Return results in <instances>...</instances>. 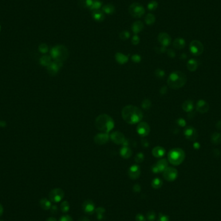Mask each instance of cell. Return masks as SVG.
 <instances>
[{
    "instance_id": "1",
    "label": "cell",
    "mask_w": 221,
    "mask_h": 221,
    "mask_svg": "<svg viewBox=\"0 0 221 221\" xmlns=\"http://www.w3.org/2000/svg\"><path fill=\"white\" fill-rule=\"evenodd\" d=\"M122 116L125 122L129 124H134L141 121L143 118V113L138 107L129 105L123 108Z\"/></svg>"
},
{
    "instance_id": "2",
    "label": "cell",
    "mask_w": 221,
    "mask_h": 221,
    "mask_svg": "<svg viewBox=\"0 0 221 221\" xmlns=\"http://www.w3.org/2000/svg\"><path fill=\"white\" fill-rule=\"evenodd\" d=\"M95 126L99 131L108 133L114 128V122L113 119L108 114H102L95 120Z\"/></svg>"
},
{
    "instance_id": "3",
    "label": "cell",
    "mask_w": 221,
    "mask_h": 221,
    "mask_svg": "<svg viewBox=\"0 0 221 221\" xmlns=\"http://www.w3.org/2000/svg\"><path fill=\"white\" fill-rule=\"evenodd\" d=\"M187 82V76L181 71H175L171 73L168 78V85L173 89L182 87Z\"/></svg>"
},
{
    "instance_id": "4",
    "label": "cell",
    "mask_w": 221,
    "mask_h": 221,
    "mask_svg": "<svg viewBox=\"0 0 221 221\" xmlns=\"http://www.w3.org/2000/svg\"><path fill=\"white\" fill-rule=\"evenodd\" d=\"M69 56V53L67 48L62 45L54 46L51 50V56L54 61L63 62L68 58Z\"/></svg>"
},
{
    "instance_id": "5",
    "label": "cell",
    "mask_w": 221,
    "mask_h": 221,
    "mask_svg": "<svg viewBox=\"0 0 221 221\" xmlns=\"http://www.w3.org/2000/svg\"><path fill=\"white\" fill-rule=\"evenodd\" d=\"M185 157L184 151L180 148L172 149L169 151L168 155L169 162L174 165L181 164L185 159Z\"/></svg>"
},
{
    "instance_id": "6",
    "label": "cell",
    "mask_w": 221,
    "mask_h": 221,
    "mask_svg": "<svg viewBox=\"0 0 221 221\" xmlns=\"http://www.w3.org/2000/svg\"><path fill=\"white\" fill-rule=\"evenodd\" d=\"M145 8L138 3H134L130 5L129 12L134 18H141L145 14Z\"/></svg>"
},
{
    "instance_id": "7",
    "label": "cell",
    "mask_w": 221,
    "mask_h": 221,
    "mask_svg": "<svg viewBox=\"0 0 221 221\" xmlns=\"http://www.w3.org/2000/svg\"><path fill=\"white\" fill-rule=\"evenodd\" d=\"M189 50L194 56H200L204 51V46L202 43L198 40H193L189 45Z\"/></svg>"
},
{
    "instance_id": "8",
    "label": "cell",
    "mask_w": 221,
    "mask_h": 221,
    "mask_svg": "<svg viewBox=\"0 0 221 221\" xmlns=\"http://www.w3.org/2000/svg\"><path fill=\"white\" fill-rule=\"evenodd\" d=\"M65 193L60 188H55L51 190L49 193V197L51 201L54 202H59L63 199Z\"/></svg>"
},
{
    "instance_id": "9",
    "label": "cell",
    "mask_w": 221,
    "mask_h": 221,
    "mask_svg": "<svg viewBox=\"0 0 221 221\" xmlns=\"http://www.w3.org/2000/svg\"><path fill=\"white\" fill-rule=\"evenodd\" d=\"M163 176L165 180L169 182H173L177 179L178 177L177 170L172 167H168L163 172Z\"/></svg>"
},
{
    "instance_id": "10",
    "label": "cell",
    "mask_w": 221,
    "mask_h": 221,
    "mask_svg": "<svg viewBox=\"0 0 221 221\" xmlns=\"http://www.w3.org/2000/svg\"><path fill=\"white\" fill-rule=\"evenodd\" d=\"M168 163L166 159H160L151 167V171L154 173H161L168 168Z\"/></svg>"
},
{
    "instance_id": "11",
    "label": "cell",
    "mask_w": 221,
    "mask_h": 221,
    "mask_svg": "<svg viewBox=\"0 0 221 221\" xmlns=\"http://www.w3.org/2000/svg\"><path fill=\"white\" fill-rule=\"evenodd\" d=\"M137 131L141 137H146L150 133V127L147 122H142L137 125Z\"/></svg>"
},
{
    "instance_id": "12",
    "label": "cell",
    "mask_w": 221,
    "mask_h": 221,
    "mask_svg": "<svg viewBox=\"0 0 221 221\" xmlns=\"http://www.w3.org/2000/svg\"><path fill=\"white\" fill-rule=\"evenodd\" d=\"M184 134L185 138L191 140V141H195L198 137L197 130L192 126H189L185 128L184 131Z\"/></svg>"
},
{
    "instance_id": "13",
    "label": "cell",
    "mask_w": 221,
    "mask_h": 221,
    "mask_svg": "<svg viewBox=\"0 0 221 221\" xmlns=\"http://www.w3.org/2000/svg\"><path fill=\"white\" fill-rule=\"evenodd\" d=\"M62 65L63 62H61L54 61V62H51L47 66V72L51 75H56Z\"/></svg>"
},
{
    "instance_id": "14",
    "label": "cell",
    "mask_w": 221,
    "mask_h": 221,
    "mask_svg": "<svg viewBox=\"0 0 221 221\" xmlns=\"http://www.w3.org/2000/svg\"><path fill=\"white\" fill-rule=\"evenodd\" d=\"M140 173H141V169L139 165L134 164L131 166L128 170V175L130 178L133 180L137 179L139 178Z\"/></svg>"
},
{
    "instance_id": "15",
    "label": "cell",
    "mask_w": 221,
    "mask_h": 221,
    "mask_svg": "<svg viewBox=\"0 0 221 221\" xmlns=\"http://www.w3.org/2000/svg\"><path fill=\"white\" fill-rule=\"evenodd\" d=\"M109 137L110 140L117 144H122L125 140L124 134L120 131H114L111 133Z\"/></svg>"
},
{
    "instance_id": "16",
    "label": "cell",
    "mask_w": 221,
    "mask_h": 221,
    "mask_svg": "<svg viewBox=\"0 0 221 221\" xmlns=\"http://www.w3.org/2000/svg\"><path fill=\"white\" fill-rule=\"evenodd\" d=\"M82 208L85 213L88 215H92L95 212V206L92 200H87L83 203Z\"/></svg>"
},
{
    "instance_id": "17",
    "label": "cell",
    "mask_w": 221,
    "mask_h": 221,
    "mask_svg": "<svg viewBox=\"0 0 221 221\" xmlns=\"http://www.w3.org/2000/svg\"><path fill=\"white\" fill-rule=\"evenodd\" d=\"M109 138L108 133H100L94 137V141L98 145H104L109 141Z\"/></svg>"
},
{
    "instance_id": "18",
    "label": "cell",
    "mask_w": 221,
    "mask_h": 221,
    "mask_svg": "<svg viewBox=\"0 0 221 221\" xmlns=\"http://www.w3.org/2000/svg\"><path fill=\"white\" fill-rule=\"evenodd\" d=\"M158 40L159 43L162 45L163 47H167L169 46L171 42H172V38H171L170 36L165 32H161L158 34Z\"/></svg>"
},
{
    "instance_id": "19",
    "label": "cell",
    "mask_w": 221,
    "mask_h": 221,
    "mask_svg": "<svg viewBox=\"0 0 221 221\" xmlns=\"http://www.w3.org/2000/svg\"><path fill=\"white\" fill-rule=\"evenodd\" d=\"M209 109V105L208 102L204 100H199L196 105V109L198 112L200 113H206L208 111Z\"/></svg>"
},
{
    "instance_id": "20",
    "label": "cell",
    "mask_w": 221,
    "mask_h": 221,
    "mask_svg": "<svg viewBox=\"0 0 221 221\" xmlns=\"http://www.w3.org/2000/svg\"><path fill=\"white\" fill-rule=\"evenodd\" d=\"M92 17L96 22H102L105 19V15L103 11L100 10H95L93 11Z\"/></svg>"
},
{
    "instance_id": "21",
    "label": "cell",
    "mask_w": 221,
    "mask_h": 221,
    "mask_svg": "<svg viewBox=\"0 0 221 221\" xmlns=\"http://www.w3.org/2000/svg\"><path fill=\"white\" fill-rule=\"evenodd\" d=\"M165 153V150L163 147L156 146L152 150V154L155 157L161 158L164 156Z\"/></svg>"
},
{
    "instance_id": "22",
    "label": "cell",
    "mask_w": 221,
    "mask_h": 221,
    "mask_svg": "<svg viewBox=\"0 0 221 221\" xmlns=\"http://www.w3.org/2000/svg\"><path fill=\"white\" fill-rule=\"evenodd\" d=\"M144 28V23L141 21L134 22L131 26V29L134 34H138L142 31Z\"/></svg>"
},
{
    "instance_id": "23",
    "label": "cell",
    "mask_w": 221,
    "mask_h": 221,
    "mask_svg": "<svg viewBox=\"0 0 221 221\" xmlns=\"http://www.w3.org/2000/svg\"><path fill=\"white\" fill-rule=\"evenodd\" d=\"M120 154L123 158L127 159L132 155V151L128 146H123L120 150Z\"/></svg>"
},
{
    "instance_id": "24",
    "label": "cell",
    "mask_w": 221,
    "mask_h": 221,
    "mask_svg": "<svg viewBox=\"0 0 221 221\" xmlns=\"http://www.w3.org/2000/svg\"><path fill=\"white\" fill-rule=\"evenodd\" d=\"M115 59L117 60V62L118 63L123 65L127 62L129 58L127 56H126V55H124L121 53H117L115 54Z\"/></svg>"
},
{
    "instance_id": "25",
    "label": "cell",
    "mask_w": 221,
    "mask_h": 221,
    "mask_svg": "<svg viewBox=\"0 0 221 221\" xmlns=\"http://www.w3.org/2000/svg\"><path fill=\"white\" fill-rule=\"evenodd\" d=\"M182 109L185 112H192L193 107H194V105H193V102L192 100H185V102H184V103L182 104Z\"/></svg>"
},
{
    "instance_id": "26",
    "label": "cell",
    "mask_w": 221,
    "mask_h": 221,
    "mask_svg": "<svg viewBox=\"0 0 221 221\" xmlns=\"http://www.w3.org/2000/svg\"><path fill=\"white\" fill-rule=\"evenodd\" d=\"M199 63L197 60L195 59H191L187 63V68L189 71H195L197 69Z\"/></svg>"
},
{
    "instance_id": "27",
    "label": "cell",
    "mask_w": 221,
    "mask_h": 221,
    "mask_svg": "<svg viewBox=\"0 0 221 221\" xmlns=\"http://www.w3.org/2000/svg\"><path fill=\"white\" fill-rule=\"evenodd\" d=\"M39 204H40V206H41V208L44 210H49L51 209V208L52 206L51 200H49L46 198H43L40 200Z\"/></svg>"
},
{
    "instance_id": "28",
    "label": "cell",
    "mask_w": 221,
    "mask_h": 221,
    "mask_svg": "<svg viewBox=\"0 0 221 221\" xmlns=\"http://www.w3.org/2000/svg\"><path fill=\"white\" fill-rule=\"evenodd\" d=\"M173 47L177 49H182L185 47V40L182 38H177L175 39V41L173 42Z\"/></svg>"
},
{
    "instance_id": "29",
    "label": "cell",
    "mask_w": 221,
    "mask_h": 221,
    "mask_svg": "<svg viewBox=\"0 0 221 221\" xmlns=\"http://www.w3.org/2000/svg\"><path fill=\"white\" fill-rule=\"evenodd\" d=\"M102 11L107 14H112L115 11V8L111 4H107L103 6Z\"/></svg>"
},
{
    "instance_id": "30",
    "label": "cell",
    "mask_w": 221,
    "mask_h": 221,
    "mask_svg": "<svg viewBox=\"0 0 221 221\" xmlns=\"http://www.w3.org/2000/svg\"><path fill=\"white\" fill-rule=\"evenodd\" d=\"M93 0H79L78 5L82 8L90 9L93 4Z\"/></svg>"
},
{
    "instance_id": "31",
    "label": "cell",
    "mask_w": 221,
    "mask_h": 221,
    "mask_svg": "<svg viewBox=\"0 0 221 221\" xmlns=\"http://www.w3.org/2000/svg\"><path fill=\"white\" fill-rule=\"evenodd\" d=\"M39 63L43 66H48V65L51 63V57L47 56V55H45L43 56L39 59Z\"/></svg>"
},
{
    "instance_id": "32",
    "label": "cell",
    "mask_w": 221,
    "mask_h": 221,
    "mask_svg": "<svg viewBox=\"0 0 221 221\" xmlns=\"http://www.w3.org/2000/svg\"><path fill=\"white\" fill-rule=\"evenodd\" d=\"M212 142L214 144H219L221 143V134L219 133H214L211 137Z\"/></svg>"
},
{
    "instance_id": "33",
    "label": "cell",
    "mask_w": 221,
    "mask_h": 221,
    "mask_svg": "<svg viewBox=\"0 0 221 221\" xmlns=\"http://www.w3.org/2000/svg\"><path fill=\"white\" fill-rule=\"evenodd\" d=\"M163 184V182L162 181V180L159 178H154L152 182H151V186L154 188V189H159L162 187V185Z\"/></svg>"
},
{
    "instance_id": "34",
    "label": "cell",
    "mask_w": 221,
    "mask_h": 221,
    "mask_svg": "<svg viewBox=\"0 0 221 221\" xmlns=\"http://www.w3.org/2000/svg\"><path fill=\"white\" fill-rule=\"evenodd\" d=\"M145 22L148 25H151L155 22V16L153 14H148L145 17Z\"/></svg>"
},
{
    "instance_id": "35",
    "label": "cell",
    "mask_w": 221,
    "mask_h": 221,
    "mask_svg": "<svg viewBox=\"0 0 221 221\" xmlns=\"http://www.w3.org/2000/svg\"><path fill=\"white\" fill-rule=\"evenodd\" d=\"M105 210L102 207H99L95 209V212L97 214V217L98 220H102L104 218Z\"/></svg>"
},
{
    "instance_id": "36",
    "label": "cell",
    "mask_w": 221,
    "mask_h": 221,
    "mask_svg": "<svg viewBox=\"0 0 221 221\" xmlns=\"http://www.w3.org/2000/svg\"><path fill=\"white\" fill-rule=\"evenodd\" d=\"M60 208H61L62 212L67 213L69 212V210L70 209V204L67 200H65V201H63L61 204V205H60Z\"/></svg>"
},
{
    "instance_id": "37",
    "label": "cell",
    "mask_w": 221,
    "mask_h": 221,
    "mask_svg": "<svg viewBox=\"0 0 221 221\" xmlns=\"http://www.w3.org/2000/svg\"><path fill=\"white\" fill-rule=\"evenodd\" d=\"M102 5V3L101 2L98 1V0H94L93 2V4L90 8V10H93V11H95V10H99L100 7Z\"/></svg>"
},
{
    "instance_id": "38",
    "label": "cell",
    "mask_w": 221,
    "mask_h": 221,
    "mask_svg": "<svg viewBox=\"0 0 221 221\" xmlns=\"http://www.w3.org/2000/svg\"><path fill=\"white\" fill-rule=\"evenodd\" d=\"M142 107L144 109L148 110L151 107V102L149 99H145L142 102Z\"/></svg>"
},
{
    "instance_id": "39",
    "label": "cell",
    "mask_w": 221,
    "mask_h": 221,
    "mask_svg": "<svg viewBox=\"0 0 221 221\" xmlns=\"http://www.w3.org/2000/svg\"><path fill=\"white\" fill-rule=\"evenodd\" d=\"M158 7V3L156 1L150 2L148 5V8L149 11H155Z\"/></svg>"
},
{
    "instance_id": "40",
    "label": "cell",
    "mask_w": 221,
    "mask_h": 221,
    "mask_svg": "<svg viewBox=\"0 0 221 221\" xmlns=\"http://www.w3.org/2000/svg\"><path fill=\"white\" fill-rule=\"evenodd\" d=\"M146 219L149 221H154L156 219V214L153 211H149L146 214Z\"/></svg>"
},
{
    "instance_id": "41",
    "label": "cell",
    "mask_w": 221,
    "mask_h": 221,
    "mask_svg": "<svg viewBox=\"0 0 221 221\" xmlns=\"http://www.w3.org/2000/svg\"><path fill=\"white\" fill-rule=\"evenodd\" d=\"M120 38L122 40H126L130 37V33L127 31H123L120 33Z\"/></svg>"
},
{
    "instance_id": "42",
    "label": "cell",
    "mask_w": 221,
    "mask_h": 221,
    "mask_svg": "<svg viewBox=\"0 0 221 221\" xmlns=\"http://www.w3.org/2000/svg\"><path fill=\"white\" fill-rule=\"evenodd\" d=\"M144 160V155L142 153H138L134 158L135 162L137 163H142Z\"/></svg>"
},
{
    "instance_id": "43",
    "label": "cell",
    "mask_w": 221,
    "mask_h": 221,
    "mask_svg": "<svg viewBox=\"0 0 221 221\" xmlns=\"http://www.w3.org/2000/svg\"><path fill=\"white\" fill-rule=\"evenodd\" d=\"M155 75H156V76L159 79H162L165 76V72L163 71V70L160 69H156V71H155Z\"/></svg>"
},
{
    "instance_id": "44",
    "label": "cell",
    "mask_w": 221,
    "mask_h": 221,
    "mask_svg": "<svg viewBox=\"0 0 221 221\" xmlns=\"http://www.w3.org/2000/svg\"><path fill=\"white\" fill-rule=\"evenodd\" d=\"M39 51L41 52L42 53H47L49 51V47L48 46H47L46 44L45 43H42L41 45H39Z\"/></svg>"
},
{
    "instance_id": "45",
    "label": "cell",
    "mask_w": 221,
    "mask_h": 221,
    "mask_svg": "<svg viewBox=\"0 0 221 221\" xmlns=\"http://www.w3.org/2000/svg\"><path fill=\"white\" fill-rule=\"evenodd\" d=\"M157 221H169V218L166 215L160 213L157 219Z\"/></svg>"
},
{
    "instance_id": "46",
    "label": "cell",
    "mask_w": 221,
    "mask_h": 221,
    "mask_svg": "<svg viewBox=\"0 0 221 221\" xmlns=\"http://www.w3.org/2000/svg\"><path fill=\"white\" fill-rule=\"evenodd\" d=\"M140 41V38L138 37V36H137V35H134V36H133L131 39V42L133 45H134V46H137V45H138Z\"/></svg>"
},
{
    "instance_id": "47",
    "label": "cell",
    "mask_w": 221,
    "mask_h": 221,
    "mask_svg": "<svg viewBox=\"0 0 221 221\" xmlns=\"http://www.w3.org/2000/svg\"><path fill=\"white\" fill-rule=\"evenodd\" d=\"M131 59L134 63H139L141 61V57L138 54H134L131 56Z\"/></svg>"
},
{
    "instance_id": "48",
    "label": "cell",
    "mask_w": 221,
    "mask_h": 221,
    "mask_svg": "<svg viewBox=\"0 0 221 221\" xmlns=\"http://www.w3.org/2000/svg\"><path fill=\"white\" fill-rule=\"evenodd\" d=\"M135 219H136V221H146V218L141 213L137 214L136 215V217H135Z\"/></svg>"
},
{
    "instance_id": "49",
    "label": "cell",
    "mask_w": 221,
    "mask_h": 221,
    "mask_svg": "<svg viewBox=\"0 0 221 221\" xmlns=\"http://www.w3.org/2000/svg\"><path fill=\"white\" fill-rule=\"evenodd\" d=\"M59 221H73V219L69 215H63L59 219Z\"/></svg>"
},
{
    "instance_id": "50",
    "label": "cell",
    "mask_w": 221,
    "mask_h": 221,
    "mask_svg": "<svg viewBox=\"0 0 221 221\" xmlns=\"http://www.w3.org/2000/svg\"><path fill=\"white\" fill-rule=\"evenodd\" d=\"M133 189V191L134 192L138 193V192H140V190H141V187H140V185L138 184H136L134 185Z\"/></svg>"
},
{
    "instance_id": "51",
    "label": "cell",
    "mask_w": 221,
    "mask_h": 221,
    "mask_svg": "<svg viewBox=\"0 0 221 221\" xmlns=\"http://www.w3.org/2000/svg\"><path fill=\"white\" fill-rule=\"evenodd\" d=\"M177 124L182 127H184L185 124H186L185 121L183 118H179L178 120H177Z\"/></svg>"
},
{
    "instance_id": "52",
    "label": "cell",
    "mask_w": 221,
    "mask_h": 221,
    "mask_svg": "<svg viewBox=\"0 0 221 221\" xmlns=\"http://www.w3.org/2000/svg\"><path fill=\"white\" fill-rule=\"evenodd\" d=\"M167 53H168V56L169 57H171V58H173L175 56V52L173 51L172 49H169V50H168Z\"/></svg>"
},
{
    "instance_id": "53",
    "label": "cell",
    "mask_w": 221,
    "mask_h": 221,
    "mask_svg": "<svg viewBox=\"0 0 221 221\" xmlns=\"http://www.w3.org/2000/svg\"><path fill=\"white\" fill-rule=\"evenodd\" d=\"M142 145H143V146L144 148H148L149 146V142H148V140H145V139H143L142 140Z\"/></svg>"
},
{
    "instance_id": "54",
    "label": "cell",
    "mask_w": 221,
    "mask_h": 221,
    "mask_svg": "<svg viewBox=\"0 0 221 221\" xmlns=\"http://www.w3.org/2000/svg\"><path fill=\"white\" fill-rule=\"evenodd\" d=\"M51 212L53 213H57V211H58L57 206H56V205L52 206L51 208Z\"/></svg>"
},
{
    "instance_id": "55",
    "label": "cell",
    "mask_w": 221,
    "mask_h": 221,
    "mask_svg": "<svg viewBox=\"0 0 221 221\" xmlns=\"http://www.w3.org/2000/svg\"><path fill=\"white\" fill-rule=\"evenodd\" d=\"M166 93H167V89L165 87H163L161 88V89H160V93L162 94H165Z\"/></svg>"
},
{
    "instance_id": "56",
    "label": "cell",
    "mask_w": 221,
    "mask_h": 221,
    "mask_svg": "<svg viewBox=\"0 0 221 221\" xmlns=\"http://www.w3.org/2000/svg\"><path fill=\"white\" fill-rule=\"evenodd\" d=\"M78 221H90L89 219L87 218V217H82L80 218L79 219Z\"/></svg>"
},
{
    "instance_id": "57",
    "label": "cell",
    "mask_w": 221,
    "mask_h": 221,
    "mask_svg": "<svg viewBox=\"0 0 221 221\" xmlns=\"http://www.w3.org/2000/svg\"><path fill=\"white\" fill-rule=\"evenodd\" d=\"M3 207L2 204H0V217L3 215Z\"/></svg>"
},
{
    "instance_id": "58",
    "label": "cell",
    "mask_w": 221,
    "mask_h": 221,
    "mask_svg": "<svg viewBox=\"0 0 221 221\" xmlns=\"http://www.w3.org/2000/svg\"><path fill=\"white\" fill-rule=\"evenodd\" d=\"M46 221H57V220L55 219L54 217H49Z\"/></svg>"
},
{
    "instance_id": "59",
    "label": "cell",
    "mask_w": 221,
    "mask_h": 221,
    "mask_svg": "<svg viewBox=\"0 0 221 221\" xmlns=\"http://www.w3.org/2000/svg\"><path fill=\"white\" fill-rule=\"evenodd\" d=\"M5 122H3V121H0V126H2V127H5Z\"/></svg>"
},
{
    "instance_id": "60",
    "label": "cell",
    "mask_w": 221,
    "mask_h": 221,
    "mask_svg": "<svg viewBox=\"0 0 221 221\" xmlns=\"http://www.w3.org/2000/svg\"><path fill=\"white\" fill-rule=\"evenodd\" d=\"M0 31H1V26H0Z\"/></svg>"
},
{
    "instance_id": "61",
    "label": "cell",
    "mask_w": 221,
    "mask_h": 221,
    "mask_svg": "<svg viewBox=\"0 0 221 221\" xmlns=\"http://www.w3.org/2000/svg\"><path fill=\"white\" fill-rule=\"evenodd\" d=\"M0 221H3V220H0Z\"/></svg>"
}]
</instances>
